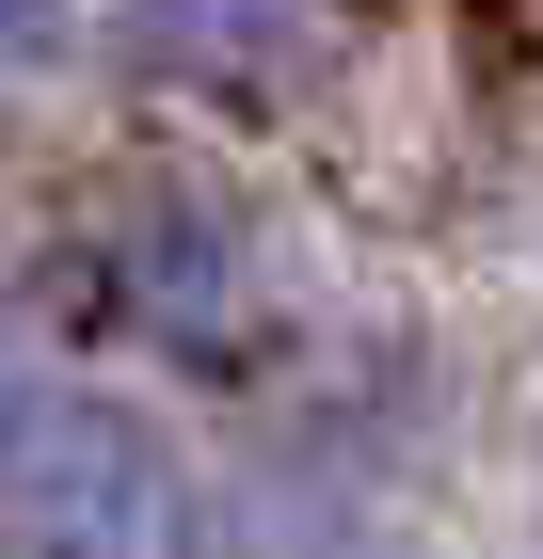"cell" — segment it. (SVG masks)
I'll return each mask as SVG.
<instances>
[{
    "label": "cell",
    "instance_id": "1",
    "mask_svg": "<svg viewBox=\"0 0 543 559\" xmlns=\"http://www.w3.org/2000/svg\"><path fill=\"white\" fill-rule=\"evenodd\" d=\"M48 304L113 352L128 384H209L256 400L272 368L304 352V288H288V240L209 144H128L96 160L64 209H48Z\"/></svg>",
    "mask_w": 543,
    "mask_h": 559
},
{
    "label": "cell",
    "instance_id": "5",
    "mask_svg": "<svg viewBox=\"0 0 543 559\" xmlns=\"http://www.w3.org/2000/svg\"><path fill=\"white\" fill-rule=\"evenodd\" d=\"M48 368H64V304H48V257H16V240H0V416H16Z\"/></svg>",
    "mask_w": 543,
    "mask_h": 559
},
{
    "label": "cell",
    "instance_id": "2",
    "mask_svg": "<svg viewBox=\"0 0 543 559\" xmlns=\"http://www.w3.org/2000/svg\"><path fill=\"white\" fill-rule=\"evenodd\" d=\"M463 448L448 352L400 320L304 336L209 431V559H416V512Z\"/></svg>",
    "mask_w": 543,
    "mask_h": 559
},
{
    "label": "cell",
    "instance_id": "3",
    "mask_svg": "<svg viewBox=\"0 0 543 559\" xmlns=\"http://www.w3.org/2000/svg\"><path fill=\"white\" fill-rule=\"evenodd\" d=\"M0 559H209V448L128 368H48L0 416Z\"/></svg>",
    "mask_w": 543,
    "mask_h": 559
},
{
    "label": "cell",
    "instance_id": "4",
    "mask_svg": "<svg viewBox=\"0 0 543 559\" xmlns=\"http://www.w3.org/2000/svg\"><path fill=\"white\" fill-rule=\"evenodd\" d=\"M96 48L161 112H272L335 64V0H96Z\"/></svg>",
    "mask_w": 543,
    "mask_h": 559
},
{
    "label": "cell",
    "instance_id": "6",
    "mask_svg": "<svg viewBox=\"0 0 543 559\" xmlns=\"http://www.w3.org/2000/svg\"><path fill=\"white\" fill-rule=\"evenodd\" d=\"M81 33H96V0H0V96L33 81V64H64Z\"/></svg>",
    "mask_w": 543,
    "mask_h": 559
}]
</instances>
